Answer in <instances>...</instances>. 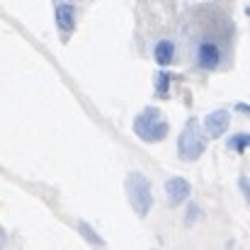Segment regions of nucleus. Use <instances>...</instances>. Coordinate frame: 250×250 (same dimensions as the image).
<instances>
[{
  "label": "nucleus",
  "mask_w": 250,
  "mask_h": 250,
  "mask_svg": "<svg viewBox=\"0 0 250 250\" xmlns=\"http://www.w3.org/2000/svg\"><path fill=\"white\" fill-rule=\"evenodd\" d=\"M167 81H170L167 73H158V95H166L167 92Z\"/></svg>",
  "instance_id": "nucleus-11"
},
{
  "label": "nucleus",
  "mask_w": 250,
  "mask_h": 250,
  "mask_svg": "<svg viewBox=\"0 0 250 250\" xmlns=\"http://www.w3.org/2000/svg\"><path fill=\"white\" fill-rule=\"evenodd\" d=\"M153 56H156V61H158L161 66L172 63V59H175V44H172L170 39H161V42L153 46Z\"/></svg>",
  "instance_id": "nucleus-8"
},
{
  "label": "nucleus",
  "mask_w": 250,
  "mask_h": 250,
  "mask_svg": "<svg viewBox=\"0 0 250 250\" xmlns=\"http://www.w3.org/2000/svg\"><path fill=\"white\" fill-rule=\"evenodd\" d=\"M126 194H129V202H131V207H134V211L139 216H146L151 211V204H153L151 182L141 172H129V177H126Z\"/></svg>",
  "instance_id": "nucleus-2"
},
{
  "label": "nucleus",
  "mask_w": 250,
  "mask_h": 250,
  "mask_svg": "<svg viewBox=\"0 0 250 250\" xmlns=\"http://www.w3.org/2000/svg\"><path fill=\"white\" fill-rule=\"evenodd\" d=\"M248 146H250V136L248 134H236V136H231V139H229V148H231V151H236V153H243Z\"/></svg>",
  "instance_id": "nucleus-9"
},
{
  "label": "nucleus",
  "mask_w": 250,
  "mask_h": 250,
  "mask_svg": "<svg viewBox=\"0 0 250 250\" xmlns=\"http://www.w3.org/2000/svg\"><path fill=\"white\" fill-rule=\"evenodd\" d=\"M187 29L194 34L189 49L194 46V63L202 71H216L229 61L233 46V22L224 12L202 7L192 15V24H187Z\"/></svg>",
  "instance_id": "nucleus-1"
},
{
  "label": "nucleus",
  "mask_w": 250,
  "mask_h": 250,
  "mask_svg": "<svg viewBox=\"0 0 250 250\" xmlns=\"http://www.w3.org/2000/svg\"><path fill=\"white\" fill-rule=\"evenodd\" d=\"M78 231L83 233V236L87 238V241H90V243H95V246H104V241H102V238H100V236H97V233H95V231H92V229H90L87 224H83V221L78 224Z\"/></svg>",
  "instance_id": "nucleus-10"
},
{
  "label": "nucleus",
  "mask_w": 250,
  "mask_h": 250,
  "mask_svg": "<svg viewBox=\"0 0 250 250\" xmlns=\"http://www.w3.org/2000/svg\"><path fill=\"white\" fill-rule=\"evenodd\" d=\"M207 148V141L199 131V124L197 119H189L185 124V131L180 134V144H177V151H180V158L182 161H197Z\"/></svg>",
  "instance_id": "nucleus-4"
},
{
  "label": "nucleus",
  "mask_w": 250,
  "mask_h": 250,
  "mask_svg": "<svg viewBox=\"0 0 250 250\" xmlns=\"http://www.w3.org/2000/svg\"><path fill=\"white\" fill-rule=\"evenodd\" d=\"M134 131H136L144 141H161V139H166L167 124H166V119H163V114H161L156 107H148V109H144V112L136 117Z\"/></svg>",
  "instance_id": "nucleus-3"
},
{
  "label": "nucleus",
  "mask_w": 250,
  "mask_h": 250,
  "mask_svg": "<svg viewBox=\"0 0 250 250\" xmlns=\"http://www.w3.org/2000/svg\"><path fill=\"white\" fill-rule=\"evenodd\" d=\"M166 192H167L170 207H180L189 197V182L185 177H170L166 182Z\"/></svg>",
  "instance_id": "nucleus-5"
},
{
  "label": "nucleus",
  "mask_w": 250,
  "mask_h": 250,
  "mask_svg": "<svg viewBox=\"0 0 250 250\" xmlns=\"http://www.w3.org/2000/svg\"><path fill=\"white\" fill-rule=\"evenodd\" d=\"M229 122H231L229 112H226V109H216V112L207 114V119H204V129H207V134H209L211 139H219V136L229 129Z\"/></svg>",
  "instance_id": "nucleus-6"
},
{
  "label": "nucleus",
  "mask_w": 250,
  "mask_h": 250,
  "mask_svg": "<svg viewBox=\"0 0 250 250\" xmlns=\"http://www.w3.org/2000/svg\"><path fill=\"white\" fill-rule=\"evenodd\" d=\"M54 17H56V27L63 34L73 32V27H76V7L71 2H59L56 10H54Z\"/></svg>",
  "instance_id": "nucleus-7"
}]
</instances>
